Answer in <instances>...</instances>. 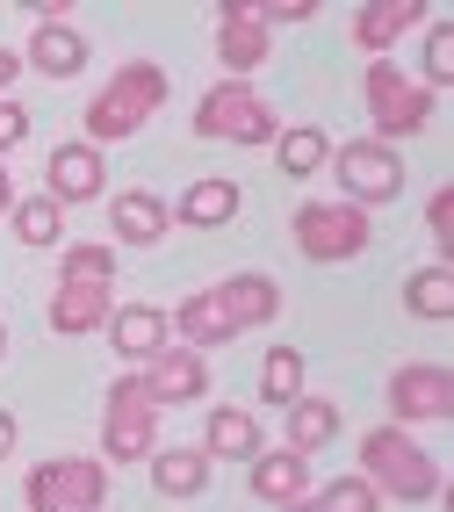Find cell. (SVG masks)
Here are the masks:
<instances>
[{
  "instance_id": "cell-35",
  "label": "cell",
  "mask_w": 454,
  "mask_h": 512,
  "mask_svg": "<svg viewBox=\"0 0 454 512\" xmlns=\"http://www.w3.org/2000/svg\"><path fill=\"white\" fill-rule=\"evenodd\" d=\"M22 80V51H8V44H0V101H8V87Z\"/></svg>"
},
{
  "instance_id": "cell-8",
  "label": "cell",
  "mask_w": 454,
  "mask_h": 512,
  "mask_svg": "<svg viewBox=\"0 0 454 512\" xmlns=\"http://www.w3.org/2000/svg\"><path fill=\"white\" fill-rule=\"evenodd\" d=\"M325 166L339 174V202H354V210H375V202H397V195H404V159H397V145L354 138V145H339Z\"/></svg>"
},
{
  "instance_id": "cell-23",
  "label": "cell",
  "mask_w": 454,
  "mask_h": 512,
  "mask_svg": "<svg viewBox=\"0 0 454 512\" xmlns=\"http://www.w3.org/2000/svg\"><path fill=\"white\" fill-rule=\"evenodd\" d=\"M246 469H253V498H267V505H296V498L310 491V462H303V455H289V448L253 455Z\"/></svg>"
},
{
  "instance_id": "cell-2",
  "label": "cell",
  "mask_w": 454,
  "mask_h": 512,
  "mask_svg": "<svg viewBox=\"0 0 454 512\" xmlns=\"http://www.w3.org/2000/svg\"><path fill=\"white\" fill-rule=\"evenodd\" d=\"M361 476L375 484V498H404V505H426L440 498V462L418 448L404 426H368L361 433Z\"/></svg>"
},
{
  "instance_id": "cell-34",
  "label": "cell",
  "mask_w": 454,
  "mask_h": 512,
  "mask_svg": "<svg viewBox=\"0 0 454 512\" xmlns=\"http://www.w3.org/2000/svg\"><path fill=\"white\" fill-rule=\"evenodd\" d=\"M29 138V109H15V101H0V152H15Z\"/></svg>"
},
{
  "instance_id": "cell-12",
  "label": "cell",
  "mask_w": 454,
  "mask_h": 512,
  "mask_svg": "<svg viewBox=\"0 0 454 512\" xmlns=\"http://www.w3.org/2000/svg\"><path fill=\"white\" fill-rule=\"evenodd\" d=\"M145 397L152 404H195V397H209V361L202 354H188V347H166V354H152L145 361Z\"/></svg>"
},
{
  "instance_id": "cell-29",
  "label": "cell",
  "mask_w": 454,
  "mask_h": 512,
  "mask_svg": "<svg viewBox=\"0 0 454 512\" xmlns=\"http://www.w3.org/2000/svg\"><path fill=\"white\" fill-rule=\"evenodd\" d=\"M418 65H426V94H440L447 80H454V29H447V15L433 8V22H426V44H418Z\"/></svg>"
},
{
  "instance_id": "cell-39",
  "label": "cell",
  "mask_w": 454,
  "mask_h": 512,
  "mask_svg": "<svg viewBox=\"0 0 454 512\" xmlns=\"http://www.w3.org/2000/svg\"><path fill=\"white\" fill-rule=\"evenodd\" d=\"M0 354H8V325H0Z\"/></svg>"
},
{
  "instance_id": "cell-7",
  "label": "cell",
  "mask_w": 454,
  "mask_h": 512,
  "mask_svg": "<svg viewBox=\"0 0 454 512\" xmlns=\"http://www.w3.org/2000/svg\"><path fill=\"white\" fill-rule=\"evenodd\" d=\"M289 238H296L303 260L332 267V260H361L368 238H375V224H368V210H354V202H303Z\"/></svg>"
},
{
  "instance_id": "cell-37",
  "label": "cell",
  "mask_w": 454,
  "mask_h": 512,
  "mask_svg": "<svg viewBox=\"0 0 454 512\" xmlns=\"http://www.w3.org/2000/svg\"><path fill=\"white\" fill-rule=\"evenodd\" d=\"M8 210H15V174L0 166V217H8Z\"/></svg>"
},
{
  "instance_id": "cell-3",
  "label": "cell",
  "mask_w": 454,
  "mask_h": 512,
  "mask_svg": "<svg viewBox=\"0 0 454 512\" xmlns=\"http://www.w3.org/2000/svg\"><path fill=\"white\" fill-rule=\"evenodd\" d=\"M361 101H368V123H375V145H397V138H418V130L433 123V101L397 58H375L361 73Z\"/></svg>"
},
{
  "instance_id": "cell-19",
  "label": "cell",
  "mask_w": 454,
  "mask_h": 512,
  "mask_svg": "<svg viewBox=\"0 0 454 512\" xmlns=\"http://www.w3.org/2000/svg\"><path fill=\"white\" fill-rule=\"evenodd\" d=\"M260 58H267V29L253 22V8H224L217 15V65L231 80H246Z\"/></svg>"
},
{
  "instance_id": "cell-18",
  "label": "cell",
  "mask_w": 454,
  "mask_h": 512,
  "mask_svg": "<svg viewBox=\"0 0 454 512\" xmlns=\"http://www.w3.org/2000/svg\"><path fill=\"white\" fill-rule=\"evenodd\" d=\"M166 332H173V347H188V354H209V347H224V339H238L231 318H224V303H217V289L188 296L181 311L166 318Z\"/></svg>"
},
{
  "instance_id": "cell-6",
  "label": "cell",
  "mask_w": 454,
  "mask_h": 512,
  "mask_svg": "<svg viewBox=\"0 0 454 512\" xmlns=\"http://www.w3.org/2000/svg\"><path fill=\"white\" fill-rule=\"evenodd\" d=\"M101 455L109 462H152L159 455V404L145 397L137 375H116L101 404Z\"/></svg>"
},
{
  "instance_id": "cell-32",
  "label": "cell",
  "mask_w": 454,
  "mask_h": 512,
  "mask_svg": "<svg viewBox=\"0 0 454 512\" xmlns=\"http://www.w3.org/2000/svg\"><path fill=\"white\" fill-rule=\"evenodd\" d=\"M260 29H296V22H318V0H267V8H253Z\"/></svg>"
},
{
  "instance_id": "cell-26",
  "label": "cell",
  "mask_w": 454,
  "mask_h": 512,
  "mask_svg": "<svg viewBox=\"0 0 454 512\" xmlns=\"http://www.w3.org/2000/svg\"><path fill=\"white\" fill-rule=\"evenodd\" d=\"M274 159H282V174H289V181H310V174H325L332 138H325L318 123H296V130H282V138H274Z\"/></svg>"
},
{
  "instance_id": "cell-21",
  "label": "cell",
  "mask_w": 454,
  "mask_h": 512,
  "mask_svg": "<svg viewBox=\"0 0 454 512\" xmlns=\"http://www.w3.org/2000/svg\"><path fill=\"white\" fill-rule=\"evenodd\" d=\"M173 224H188V231H217V224H238V181L209 174V181L181 188V210H173Z\"/></svg>"
},
{
  "instance_id": "cell-38",
  "label": "cell",
  "mask_w": 454,
  "mask_h": 512,
  "mask_svg": "<svg viewBox=\"0 0 454 512\" xmlns=\"http://www.w3.org/2000/svg\"><path fill=\"white\" fill-rule=\"evenodd\" d=\"M282 512H318V498H296V505H282Z\"/></svg>"
},
{
  "instance_id": "cell-20",
  "label": "cell",
  "mask_w": 454,
  "mask_h": 512,
  "mask_svg": "<svg viewBox=\"0 0 454 512\" xmlns=\"http://www.w3.org/2000/svg\"><path fill=\"white\" fill-rule=\"evenodd\" d=\"M217 303H224L231 332H253V325H274V311H282V289H274L267 275H231V282H217Z\"/></svg>"
},
{
  "instance_id": "cell-16",
  "label": "cell",
  "mask_w": 454,
  "mask_h": 512,
  "mask_svg": "<svg viewBox=\"0 0 454 512\" xmlns=\"http://www.w3.org/2000/svg\"><path fill=\"white\" fill-rule=\"evenodd\" d=\"M166 224H173V202H159L152 188H123L109 202V231L123 238V246H159Z\"/></svg>"
},
{
  "instance_id": "cell-30",
  "label": "cell",
  "mask_w": 454,
  "mask_h": 512,
  "mask_svg": "<svg viewBox=\"0 0 454 512\" xmlns=\"http://www.w3.org/2000/svg\"><path fill=\"white\" fill-rule=\"evenodd\" d=\"M58 282H116V246H65V275Z\"/></svg>"
},
{
  "instance_id": "cell-4",
  "label": "cell",
  "mask_w": 454,
  "mask_h": 512,
  "mask_svg": "<svg viewBox=\"0 0 454 512\" xmlns=\"http://www.w3.org/2000/svg\"><path fill=\"white\" fill-rule=\"evenodd\" d=\"M101 498H109V462L94 455H51L22 476L29 512H101Z\"/></svg>"
},
{
  "instance_id": "cell-9",
  "label": "cell",
  "mask_w": 454,
  "mask_h": 512,
  "mask_svg": "<svg viewBox=\"0 0 454 512\" xmlns=\"http://www.w3.org/2000/svg\"><path fill=\"white\" fill-rule=\"evenodd\" d=\"M433 419H454V375L440 361H404L390 375V426H433Z\"/></svg>"
},
{
  "instance_id": "cell-13",
  "label": "cell",
  "mask_w": 454,
  "mask_h": 512,
  "mask_svg": "<svg viewBox=\"0 0 454 512\" xmlns=\"http://www.w3.org/2000/svg\"><path fill=\"white\" fill-rule=\"evenodd\" d=\"M101 332H109V347H116L123 361H137V368H145L152 354H166V347H173V332H166V311H152V303H116Z\"/></svg>"
},
{
  "instance_id": "cell-25",
  "label": "cell",
  "mask_w": 454,
  "mask_h": 512,
  "mask_svg": "<svg viewBox=\"0 0 454 512\" xmlns=\"http://www.w3.org/2000/svg\"><path fill=\"white\" fill-rule=\"evenodd\" d=\"M404 311H411V318H433V325L454 318V267H447V260L418 267V275L404 282Z\"/></svg>"
},
{
  "instance_id": "cell-5",
  "label": "cell",
  "mask_w": 454,
  "mask_h": 512,
  "mask_svg": "<svg viewBox=\"0 0 454 512\" xmlns=\"http://www.w3.org/2000/svg\"><path fill=\"white\" fill-rule=\"evenodd\" d=\"M195 138H209V145H274L282 123H274V109L246 80H217L195 109Z\"/></svg>"
},
{
  "instance_id": "cell-22",
  "label": "cell",
  "mask_w": 454,
  "mask_h": 512,
  "mask_svg": "<svg viewBox=\"0 0 454 512\" xmlns=\"http://www.w3.org/2000/svg\"><path fill=\"white\" fill-rule=\"evenodd\" d=\"M332 440H339V404H332V397H296V404H289V440H282V448L310 462V455H325Z\"/></svg>"
},
{
  "instance_id": "cell-10",
  "label": "cell",
  "mask_w": 454,
  "mask_h": 512,
  "mask_svg": "<svg viewBox=\"0 0 454 512\" xmlns=\"http://www.w3.org/2000/svg\"><path fill=\"white\" fill-rule=\"evenodd\" d=\"M418 22H433L426 0H368V8L354 15V51L375 65V58H390V51H397V37H411Z\"/></svg>"
},
{
  "instance_id": "cell-1",
  "label": "cell",
  "mask_w": 454,
  "mask_h": 512,
  "mask_svg": "<svg viewBox=\"0 0 454 512\" xmlns=\"http://www.w3.org/2000/svg\"><path fill=\"white\" fill-rule=\"evenodd\" d=\"M166 73H159V65L152 58H130L123 65V73H109V87H101L94 101H87V138L80 145H116V138H137V130H145L159 109H166Z\"/></svg>"
},
{
  "instance_id": "cell-11",
  "label": "cell",
  "mask_w": 454,
  "mask_h": 512,
  "mask_svg": "<svg viewBox=\"0 0 454 512\" xmlns=\"http://www.w3.org/2000/svg\"><path fill=\"white\" fill-rule=\"evenodd\" d=\"M101 188H109V174H101V152H94V145H58V152H51L44 195L58 202V210H80V202H94Z\"/></svg>"
},
{
  "instance_id": "cell-31",
  "label": "cell",
  "mask_w": 454,
  "mask_h": 512,
  "mask_svg": "<svg viewBox=\"0 0 454 512\" xmlns=\"http://www.w3.org/2000/svg\"><path fill=\"white\" fill-rule=\"evenodd\" d=\"M318 512H382V498H375L368 476H339V484L318 491Z\"/></svg>"
},
{
  "instance_id": "cell-24",
  "label": "cell",
  "mask_w": 454,
  "mask_h": 512,
  "mask_svg": "<svg viewBox=\"0 0 454 512\" xmlns=\"http://www.w3.org/2000/svg\"><path fill=\"white\" fill-rule=\"evenodd\" d=\"M145 469H152V491L159 498H195L209 484V455L202 448H159Z\"/></svg>"
},
{
  "instance_id": "cell-33",
  "label": "cell",
  "mask_w": 454,
  "mask_h": 512,
  "mask_svg": "<svg viewBox=\"0 0 454 512\" xmlns=\"http://www.w3.org/2000/svg\"><path fill=\"white\" fill-rule=\"evenodd\" d=\"M426 231H433V246H440V253L454 246V195H447V188L426 202Z\"/></svg>"
},
{
  "instance_id": "cell-14",
  "label": "cell",
  "mask_w": 454,
  "mask_h": 512,
  "mask_svg": "<svg viewBox=\"0 0 454 512\" xmlns=\"http://www.w3.org/2000/svg\"><path fill=\"white\" fill-rule=\"evenodd\" d=\"M109 311H116V296L101 289V282H58V296H51V332L58 339H87V332H101L109 325Z\"/></svg>"
},
{
  "instance_id": "cell-27",
  "label": "cell",
  "mask_w": 454,
  "mask_h": 512,
  "mask_svg": "<svg viewBox=\"0 0 454 512\" xmlns=\"http://www.w3.org/2000/svg\"><path fill=\"white\" fill-rule=\"evenodd\" d=\"M15 238H22V246H58V238H65V210H58V202L51 195H15Z\"/></svg>"
},
{
  "instance_id": "cell-36",
  "label": "cell",
  "mask_w": 454,
  "mask_h": 512,
  "mask_svg": "<svg viewBox=\"0 0 454 512\" xmlns=\"http://www.w3.org/2000/svg\"><path fill=\"white\" fill-rule=\"evenodd\" d=\"M15 440H22V433H15V419H8V412H0V462H8V455H15Z\"/></svg>"
},
{
  "instance_id": "cell-28",
  "label": "cell",
  "mask_w": 454,
  "mask_h": 512,
  "mask_svg": "<svg viewBox=\"0 0 454 512\" xmlns=\"http://www.w3.org/2000/svg\"><path fill=\"white\" fill-rule=\"evenodd\" d=\"M260 397L274 404V412H289V404L303 397V354H296V347H267V361H260Z\"/></svg>"
},
{
  "instance_id": "cell-15",
  "label": "cell",
  "mask_w": 454,
  "mask_h": 512,
  "mask_svg": "<svg viewBox=\"0 0 454 512\" xmlns=\"http://www.w3.org/2000/svg\"><path fill=\"white\" fill-rule=\"evenodd\" d=\"M202 455H209V469H217V462H253V455H267L260 419L238 412V404H217V412H209V426H202Z\"/></svg>"
},
{
  "instance_id": "cell-17",
  "label": "cell",
  "mask_w": 454,
  "mask_h": 512,
  "mask_svg": "<svg viewBox=\"0 0 454 512\" xmlns=\"http://www.w3.org/2000/svg\"><path fill=\"white\" fill-rule=\"evenodd\" d=\"M22 65H37V73H51V80H73L87 65V37L73 22H37L29 44H22Z\"/></svg>"
}]
</instances>
